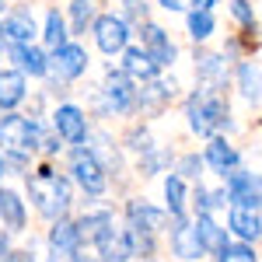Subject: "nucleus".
<instances>
[{
    "instance_id": "f257e3e1",
    "label": "nucleus",
    "mask_w": 262,
    "mask_h": 262,
    "mask_svg": "<svg viewBox=\"0 0 262 262\" xmlns=\"http://www.w3.org/2000/svg\"><path fill=\"white\" fill-rule=\"evenodd\" d=\"M185 116L196 137H217L224 129H231V108L221 98V88H206V84L196 88L185 101Z\"/></svg>"
},
{
    "instance_id": "f03ea898",
    "label": "nucleus",
    "mask_w": 262,
    "mask_h": 262,
    "mask_svg": "<svg viewBox=\"0 0 262 262\" xmlns=\"http://www.w3.org/2000/svg\"><path fill=\"white\" fill-rule=\"evenodd\" d=\"M28 196H32L35 210L46 221H60L70 210V182L63 175H56L49 164H42V168H35L28 175Z\"/></svg>"
},
{
    "instance_id": "7ed1b4c3",
    "label": "nucleus",
    "mask_w": 262,
    "mask_h": 262,
    "mask_svg": "<svg viewBox=\"0 0 262 262\" xmlns=\"http://www.w3.org/2000/svg\"><path fill=\"white\" fill-rule=\"evenodd\" d=\"M39 143H42L39 140V126H35L32 119L18 116L14 108L0 116V150H4L14 164H21L25 158H32V154L39 150Z\"/></svg>"
},
{
    "instance_id": "20e7f679",
    "label": "nucleus",
    "mask_w": 262,
    "mask_h": 262,
    "mask_svg": "<svg viewBox=\"0 0 262 262\" xmlns=\"http://www.w3.org/2000/svg\"><path fill=\"white\" fill-rule=\"evenodd\" d=\"M70 179L77 182L88 196H101L108 189V168H105V161L98 158L95 147H81L77 143L70 150Z\"/></svg>"
},
{
    "instance_id": "39448f33",
    "label": "nucleus",
    "mask_w": 262,
    "mask_h": 262,
    "mask_svg": "<svg viewBox=\"0 0 262 262\" xmlns=\"http://www.w3.org/2000/svg\"><path fill=\"white\" fill-rule=\"evenodd\" d=\"M101 105H105V112H116V116H129V112L137 108V88H133V77H129L122 67L105 74Z\"/></svg>"
},
{
    "instance_id": "423d86ee",
    "label": "nucleus",
    "mask_w": 262,
    "mask_h": 262,
    "mask_svg": "<svg viewBox=\"0 0 262 262\" xmlns=\"http://www.w3.org/2000/svg\"><path fill=\"white\" fill-rule=\"evenodd\" d=\"M91 32H95V46H98L105 56L126 53L129 49V39H133L129 21L122 18V14H98L95 25H91Z\"/></svg>"
},
{
    "instance_id": "0eeeda50",
    "label": "nucleus",
    "mask_w": 262,
    "mask_h": 262,
    "mask_svg": "<svg viewBox=\"0 0 262 262\" xmlns=\"http://www.w3.org/2000/svg\"><path fill=\"white\" fill-rule=\"evenodd\" d=\"M171 252L182 262H196L206 255V248L200 242V231H196V221H185V213L171 217Z\"/></svg>"
},
{
    "instance_id": "6e6552de",
    "label": "nucleus",
    "mask_w": 262,
    "mask_h": 262,
    "mask_svg": "<svg viewBox=\"0 0 262 262\" xmlns=\"http://www.w3.org/2000/svg\"><path fill=\"white\" fill-rule=\"evenodd\" d=\"M53 129H56V137H60L63 143H70V147L88 143V137H91L88 116H84L77 105H60V108L53 112Z\"/></svg>"
},
{
    "instance_id": "1a4fd4ad",
    "label": "nucleus",
    "mask_w": 262,
    "mask_h": 262,
    "mask_svg": "<svg viewBox=\"0 0 262 262\" xmlns=\"http://www.w3.org/2000/svg\"><path fill=\"white\" fill-rule=\"evenodd\" d=\"M227 196L231 203H238V206H252V210H262V175H252V171H242V168H234L227 179Z\"/></svg>"
},
{
    "instance_id": "9d476101",
    "label": "nucleus",
    "mask_w": 262,
    "mask_h": 262,
    "mask_svg": "<svg viewBox=\"0 0 262 262\" xmlns=\"http://www.w3.org/2000/svg\"><path fill=\"white\" fill-rule=\"evenodd\" d=\"M140 46L150 53V60L158 63V67H171L175 63V56H179V49H175V42H171V35L164 32L161 25H154V21H143L140 25Z\"/></svg>"
},
{
    "instance_id": "9b49d317",
    "label": "nucleus",
    "mask_w": 262,
    "mask_h": 262,
    "mask_svg": "<svg viewBox=\"0 0 262 262\" xmlns=\"http://www.w3.org/2000/svg\"><path fill=\"white\" fill-rule=\"evenodd\" d=\"M88 49L77 46V42H67L60 49H53V70H56V77L60 81H77L84 77V70H88Z\"/></svg>"
},
{
    "instance_id": "f8f14e48",
    "label": "nucleus",
    "mask_w": 262,
    "mask_h": 262,
    "mask_svg": "<svg viewBox=\"0 0 262 262\" xmlns=\"http://www.w3.org/2000/svg\"><path fill=\"white\" fill-rule=\"evenodd\" d=\"M7 56L18 63V70H25L28 77H46L53 70V60L42 53L39 46H32V42H11L7 46Z\"/></svg>"
},
{
    "instance_id": "ddd939ff",
    "label": "nucleus",
    "mask_w": 262,
    "mask_h": 262,
    "mask_svg": "<svg viewBox=\"0 0 262 262\" xmlns=\"http://www.w3.org/2000/svg\"><path fill=\"white\" fill-rule=\"evenodd\" d=\"M168 210H158L154 203H147V200H129L126 203V224L129 227H140V231H161L164 224H168Z\"/></svg>"
},
{
    "instance_id": "4468645a",
    "label": "nucleus",
    "mask_w": 262,
    "mask_h": 262,
    "mask_svg": "<svg viewBox=\"0 0 262 262\" xmlns=\"http://www.w3.org/2000/svg\"><path fill=\"white\" fill-rule=\"evenodd\" d=\"M227 227L238 234V242H259V238H262V217H259V210H252V206H238V203H231Z\"/></svg>"
},
{
    "instance_id": "2eb2a0df",
    "label": "nucleus",
    "mask_w": 262,
    "mask_h": 262,
    "mask_svg": "<svg viewBox=\"0 0 262 262\" xmlns=\"http://www.w3.org/2000/svg\"><path fill=\"white\" fill-rule=\"evenodd\" d=\"M203 158H206V164L217 171V175H231L238 164H242V154L231 147V143L224 140V137H210V143H206V150H203Z\"/></svg>"
},
{
    "instance_id": "dca6fc26",
    "label": "nucleus",
    "mask_w": 262,
    "mask_h": 262,
    "mask_svg": "<svg viewBox=\"0 0 262 262\" xmlns=\"http://www.w3.org/2000/svg\"><path fill=\"white\" fill-rule=\"evenodd\" d=\"M81 224L77 221H67V217H60V221H53V227H49V248L53 252H63V255H74L77 248H81Z\"/></svg>"
},
{
    "instance_id": "f3484780",
    "label": "nucleus",
    "mask_w": 262,
    "mask_h": 262,
    "mask_svg": "<svg viewBox=\"0 0 262 262\" xmlns=\"http://www.w3.org/2000/svg\"><path fill=\"white\" fill-rule=\"evenodd\" d=\"M171 95H175V81H143V88L137 91V108L140 112H161L164 105L171 101Z\"/></svg>"
},
{
    "instance_id": "a211bd4d",
    "label": "nucleus",
    "mask_w": 262,
    "mask_h": 262,
    "mask_svg": "<svg viewBox=\"0 0 262 262\" xmlns=\"http://www.w3.org/2000/svg\"><path fill=\"white\" fill-rule=\"evenodd\" d=\"M122 70H126L133 81H154L161 67L150 60V53H147L143 46H129V49L122 53Z\"/></svg>"
},
{
    "instance_id": "6ab92c4d",
    "label": "nucleus",
    "mask_w": 262,
    "mask_h": 262,
    "mask_svg": "<svg viewBox=\"0 0 262 262\" xmlns=\"http://www.w3.org/2000/svg\"><path fill=\"white\" fill-rule=\"evenodd\" d=\"M25 77H28L25 70H0V108L4 112L18 108L21 101H25V91H28Z\"/></svg>"
},
{
    "instance_id": "aec40b11",
    "label": "nucleus",
    "mask_w": 262,
    "mask_h": 262,
    "mask_svg": "<svg viewBox=\"0 0 262 262\" xmlns=\"http://www.w3.org/2000/svg\"><path fill=\"white\" fill-rule=\"evenodd\" d=\"M196 231H200V242H203V248H206L210 255H221L224 248L231 245L227 242V231H224L210 213H196Z\"/></svg>"
},
{
    "instance_id": "412c9836",
    "label": "nucleus",
    "mask_w": 262,
    "mask_h": 262,
    "mask_svg": "<svg viewBox=\"0 0 262 262\" xmlns=\"http://www.w3.org/2000/svg\"><path fill=\"white\" fill-rule=\"evenodd\" d=\"M0 221H4V227L7 231H25V203H21V196L14 192V189H0Z\"/></svg>"
},
{
    "instance_id": "4be33fe9",
    "label": "nucleus",
    "mask_w": 262,
    "mask_h": 262,
    "mask_svg": "<svg viewBox=\"0 0 262 262\" xmlns=\"http://www.w3.org/2000/svg\"><path fill=\"white\" fill-rule=\"evenodd\" d=\"M227 56H217V53H203L196 56V74L206 88H224L227 84Z\"/></svg>"
},
{
    "instance_id": "5701e85b",
    "label": "nucleus",
    "mask_w": 262,
    "mask_h": 262,
    "mask_svg": "<svg viewBox=\"0 0 262 262\" xmlns=\"http://www.w3.org/2000/svg\"><path fill=\"white\" fill-rule=\"evenodd\" d=\"M77 224H81V238H84V242H91V245H98L105 234H112V231H116V221H112V213H108V210L84 213Z\"/></svg>"
},
{
    "instance_id": "b1692460",
    "label": "nucleus",
    "mask_w": 262,
    "mask_h": 262,
    "mask_svg": "<svg viewBox=\"0 0 262 262\" xmlns=\"http://www.w3.org/2000/svg\"><path fill=\"white\" fill-rule=\"evenodd\" d=\"M4 28H7V39L11 42H32L35 39V18H32V11H25V7L7 11Z\"/></svg>"
},
{
    "instance_id": "393cba45",
    "label": "nucleus",
    "mask_w": 262,
    "mask_h": 262,
    "mask_svg": "<svg viewBox=\"0 0 262 262\" xmlns=\"http://www.w3.org/2000/svg\"><path fill=\"white\" fill-rule=\"evenodd\" d=\"M95 248H98V255L105 262H126V259H133V248H129L126 231H112V234H105Z\"/></svg>"
},
{
    "instance_id": "a878e982",
    "label": "nucleus",
    "mask_w": 262,
    "mask_h": 262,
    "mask_svg": "<svg viewBox=\"0 0 262 262\" xmlns=\"http://www.w3.org/2000/svg\"><path fill=\"white\" fill-rule=\"evenodd\" d=\"M238 91L245 95V101H262V67L238 63Z\"/></svg>"
},
{
    "instance_id": "bb28decb",
    "label": "nucleus",
    "mask_w": 262,
    "mask_h": 262,
    "mask_svg": "<svg viewBox=\"0 0 262 262\" xmlns=\"http://www.w3.org/2000/svg\"><path fill=\"white\" fill-rule=\"evenodd\" d=\"M164 206H168L171 217H182L185 213V179H182L179 171H171L164 179Z\"/></svg>"
},
{
    "instance_id": "cd10ccee",
    "label": "nucleus",
    "mask_w": 262,
    "mask_h": 262,
    "mask_svg": "<svg viewBox=\"0 0 262 262\" xmlns=\"http://www.w3.org/2000/svg\"><path fill=\"white\" fill-rule=\"evenodd\" d=\"M42 42L49 46V49H60V46H67L70 42V35H67V21H63V14L53 7L49 14H46V28H42Z\"/></svg>"
},
{
    "instance_id": "c85d7f7f",
    "label": "nucleus",
    "mask_w": 262,
    "mask_h": 262,
    "mask_svg": "<svg viewBox=\"0 0 262 262\" xmlns=\"http://www.w3.org/2000/svg\"><path fill=\"white\" fill-rule=\"evenodd\" d=\"M126 238H129V248H133V259H143V262L154 259V231H140V227L126 224Z\"/></svg>"
},
{
    "instance_id": "c756f323",
    "label": "nucleus",
    "mask_w": 262,
    "mask_h": 262,
    "mask_svg": "<svg viewBox=\"0 0 262 262\" xmlns=\"http://www.w3.org/2000/svg\"><path fill=\"white\" fill-rule=\"evenodd\" d=\"M185 25H189V35H192L196 42H206L210 35H213V28H217L213 14H210V11H200V7H192V11H189Z\"/></svg>"
},
{
    "instance_id": "7c9ffc66",
    "label": "nucleus",
    "mask_w": 262,
    "mask_h": 262,
    "mask_svg": "<svg viewBox=\"0 0 262 262\" xmlns=\"http://www.w3.org/2000/svg\"><path fill=\"white\" fill-rule=\"evenodd\" d=\"M101 0H70V18H74V28L77 32H88V25H95L98 18Z\"/></svg>"
},
{
    "instance_id": "2f4dec72",
    "label": "nucleus",
    "mask_w": 262,
    "mask_h": 262,
    "mask_svg": "<svg viewBox=\"0 0 262 262\" xmlns=\"http://www.w3.org/2000/svg\"><path fill=\"white\" fill-rule=\"evenodd\" d=\"M231 18L245 28V35H259V21H255V7L248 0H231Z\"/></svg>"
},
{
    "instance_id": "473e14b6",
    "label": "nucleus",
    "mask_w": 262,
    "mask_h": 262,
    "mask_svg": "<svg viewBox=\"0 0 262 262\" xmlns=\"http://www.w3.org/2000/svg\"><path fill=\"white\" fill-rule=\"evenodd\" d=\"M217 262H259V255H255L252 242H238V245H227L217 255Z\"/></svg>"
},
{
    "instance_id": "72a5a7b5",
    "label": "nucleus",
    "mask_w": 262,
    "mask_h": 262,
    "mask_svg": "<svg viewBox=\"0 0 262 262\" xmlns=\"http://www.w3.org/2000/svg\"><path fill=\"white\" fill-rule=\"evenodd\" d=\"M126 147H129V150H137V154L154 150V147H150V129H147V126H133V129L126 133Z\"/></svg>"
},
{
    "instance_id": "f704fd0d",
    "label": "nucleus",
    "mask_w": 262,
    "mask_h": 262,
    "mask_svg": "<svg viewBox=\"0 0 262 262\" xmlns=\"http://www.w3.org/2000/svg\"><path fill=\"white\" fill-rule=\"evenodd\" d=\"M147 14H150L147 0H122V18L129 21V25H143Z\"/></svg>"
},
{
    "instance_id": "c9c22d12",
    "label": "nucleus",
    "mask_w": 262,
    "mask_h": 262,
    "mask_svg": "<svg viewBox=\"0 0 262 262\" xmlns=\"http://www.w3.org/2000/svg\"><path fill=\"white\" fill-rule=\"evenodd\" d=\"M168 161H171L168 154H158V150H147V154H143V161H140V175H143V179H147V175H158V171H161V168H164Z\"/></svg>"
},
{
    "instance_id": "e433bc0d",
    "label": "nucleus",
    "mask_w": 262,
    "mask_h": 262,
    "mask_svg": "<svg viewBox=\"0 0 262 262\" xmlns=\"http://www.w3.org/2000/svg\"><path fill=\"white\" fill-rule=\"evenodd\" d=\"M203 164H206V158H200V154H185V158L179 161V168H175V171H179L182 179H200Z\"/></svg>"
},
{
    "instance_id": "4c0bfd02",
    "label": "nucleus",
    "mask_w": 262,
    "mask_h": 262,
    "mask_svg": "<svg viewBox=\"0 0 262 262\" xmlns=\"http://www.w3.org/2000/svg\"><path fill=\"white\" fill-rule=\"evenodd\" d=\"M164 11H192V0H158Z\"/></svg>"
},
{
    "instance_id": "58836bf2",
    "label": "nucleus",
    "mask_w": 262,
    "mask_h": 262,
    "mask_svg": "<svg viewBox=\"0 0 262 262\" xmlns=\"http://www.w3.org/2000/svg\"><path fill=\"white\" fill-rule=\"evenodd\" d=\"M70 262H105V259H101V255H88V252H81V248H77V252L70 255Z\"/></svg>"
},
{
    "instance_id": "ea45409f",
    "label": "nucleus",
    "mask_w": 262,
    "mask_h": 262,
    "mask_svg": "<svg viewBox=\"0 0 262 262\" xmlns=\"http://www.w3.org/2000/svg\"><path fill=\"white\" fill-rule=\"evenodd\" d=\"M4 262H35V255H32V252H11Z\"/></svg>"
},
{
    "instance_id": "a19ab883",
    "label": "nucleus",
    "mask_w": 262,
    "mask_h": 262,
    "mask_svg": "<svg viewBox=\"0 0 262 262\" xmlns=\"http://www.w3.org/2000/svg\"><path fill=\"white\" fill-rule=\"evenodd\" d=\"M11 255V242H7V234L0 231V259H7Z\"/></svg>"
},
{
    "instance_id": "79ce46f5",
    "label": "nucleus",
    "mask_w": 262,
    "mask_h": 262,
    "mask_svg": "<svg viewBox=\"0 0 262 262\" xmlns=\"http://www.w3.org/2000/svg\"><path fill=\"white\" fill-rule=\"evenodd\" d=\"M213 4H217V0H192V7H200V11H210Z\"/></svg>"
},
{
    "instance_id": "37998d69",
    "label": "nucleus",
    "mask_w": 262,
    "mask_h": 262,
    "mask_svg": "<svg viewBox=\"0 0 262 262\" xmlns=\"http://www.w3.org/2000/svg\"><path fill=\"white\" fill-rule=\"evenodd\" d=\"M4 42H11V39H7V28L0 25V56H4Z\"/></svg>"
},
{
    "instance_id": "c03bdc74",
    "label": "nucleus",
    "mask_w": 262,
    "mask_h": 262,
    "mask_svg": "<svg viewBox=\"0 0 262 262\" xmlns=\"http://www.w3.org/2000/svg\"><path fill=\"white\" fill-rule=\"evenodd\" d=\"M4 158H7V154L0 150V175H4V168H7V161H4Z\"/></svg>"
},
{
    "instance_id": "a18cd8bd",
    "label": "nucleus",
    "mask_w": 262,
    "mask_h": 262,
    "mask_svg": "<svg viewBox=\"0 0 262 262\" xmlns=\"http://www.w3.org/2000/svg\"><path fill=\"white\" fill-rule=\"evenodd\" d=\"M4 7H7V0H0V14H4Z\"/></svg>"
}]
</instances>
